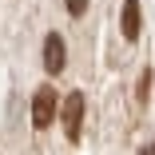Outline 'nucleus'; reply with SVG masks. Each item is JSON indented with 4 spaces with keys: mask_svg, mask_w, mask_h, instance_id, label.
<instances>
[{
    "mask_svg": "<svg viewBox=\"0 0 155 155\" xmlns=\"http://www.w3.org/2000/svg\"><path fill=\"white\" fill-rule=\"evenodd\" d=\"M139 155H155V147H143V151H139Z\"/></svg>",
    "mask_w": 155,
    "mask_h": 155,
    "instance_id": "obj_7",
    "label": "nucleus"
},
{
    "mask_svg": "<svg viewBox=\"0 0 155 155\" xmlns=\"http://www.w3.org/2000/svg\"><path fill=\"white\" fill-rule=\"evenodd\" d=\"M64 4H68L72 16H84V12H87V0H64Z\"/></svg>",
    "mask_w": 155,
    "mask_h": 155,
    "instance_id": "obj_5",
    "label": "nucleus"
},
{
    "mask_svg": "<svg viewBox=\"0 0 155 155\" xmlns=\"http://www.w3.org/2000/svg\"><path fill=\"white\" fill-rule=\"evenodd\" d=\"M56 111H60V91L52 84L36 87V96H32V127H48L56 119Z\"/></svg>",
    "mask_w": 155,
    "mask_h": 155,
    "instance_id": "obj_2",
    "label": "nucleus"
},
{
    "mask_svg": "<svg viewBox=\"0 0 155 155\" xmlns=\"http://www.w3.org/2000/svg\"><path fill=\"white\" fill-rule=\"evenodd\" d=\"M147 87H151V72L139 76V100H147Z\"/></svg>",
    "mask_w": 155,
    "mask_h": 155,
    "instance_id": "obj_6",
    "label": "nucleus"
},
{
    "mask_svg": "<svg viewBox=\"0 0 155 155\" xmlns=\"http://www.w3.org/2000/svg\"><path fill=\"white\" fill-rule=\"evenodd\" d=\"M123 40H139L143 32V12H139V0H123Z\"/></svg>",
    "mask_w": 155,
    "mask_h": 155,
    "instance_id": "obj_4",
    "label": "nucleus"
},
{
    "mask_svg": "<svg viewBox=\"0 0 155 155\" xmlns=\"http://www.w3.org/2000/svg\"><path fill=\"white\" fill-rule=\"evenodd\" d=\"M60 123H64V135L72 143H80V131H84V91H68L64 104H60Z\"/></svg>",
    "mask_w": 155,
    "mask_h": 155,
    "instance_id": "obj_1",
    "label": "nucleus"
},
{
    "mask_svg": "<svg viewBox=\"0 0 155 155\" xmlns=\"http://www.w3.org/2000/svg\"><path fill=\"white\" fill-rule=\"evenodd\" d=\"M64 64H68L64 36H60V32H48V40H44V68H48V76H60Z\"/></svg>",
    "mask_w": 155,
    "mask_h": 155,
    "instance_id": "obj_3",
    "label": "nucleus"
}]
</instances>
